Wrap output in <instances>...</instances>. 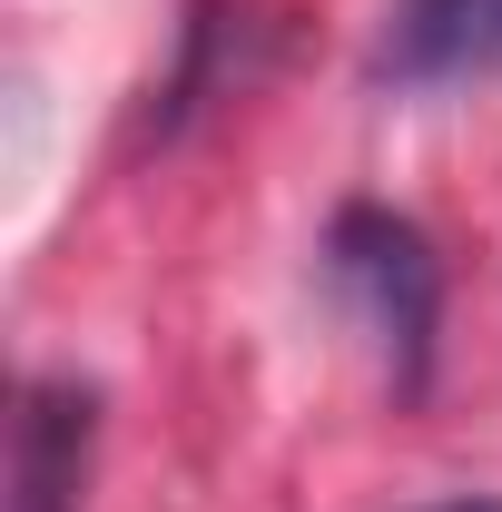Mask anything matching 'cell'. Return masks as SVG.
<instances>
[{
    "mask_svg": "<svg viewBox=\"0 0 502 512\" xmlns=\"http://www.w3.org/2000/svg\"><path fill=\"white\" fill-rule=\"evenodd\" d=\"M325 276L355 306V325L384 345L394 394H414L424 365H434V325H443V266L424 247V227L394 217V207H345L325 227Z\"/></svg>",
    "mask_w": 502,
    "mask_h": 512,
    "instance_id": "cell-1",
    "label": "cell"
},
{
    "mask_svg": "<svg viewBox=\"0 0 502 512\" xmlns=\"http://www.w3.org/2000/svg\"><path fill=\"white\" fill-rule=\"evenodd\" d=\"M89 473V384H30L10 444V512H69Z\"/></svg>",
    "mask_w": 502,
    "mask_h": 512,
    "instance_id": "cell-2",
    "label": "cell"
},
{
    "mask_svg": "<svg viewBox=\"0 0 502 512\" xmlns=\"http://www.w3.org/2000/svg\"><path fill=\"white\" fill-rule=\"evenodd\" d=\"M434 512H502V503H434Z\"/></svg>",
    "mask_w": 502,
    "mask_h": 512,
    "instance_id": "cell-3",
    "label": "cell"
}]
</instances>
